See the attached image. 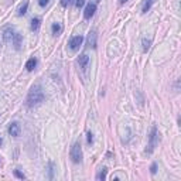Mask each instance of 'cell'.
<instances>
[{
    "mask_svg": "<svg viewBox=\"0 0 181 181\" xmlns=\"http://www.w3.org/2000/svg\"><path fill=\"white\" fill-rule=\"evenodd\" d=\"M20 132H21V127H20V123L13 122L10 126H9V134L13 137H19Z\"/></svg>",
    "mask_w": 181,
    "mask_h": 181,
    "instance_id": "8992f818",
    "label": "cell"
},
{
    "mask_svg": "<svg viewBox=\"0 0 181 181\" xmlns=\"http://www.w3.org/2000/svg\"><path fill=\"white\" fill-rule=\"evenodd\" d=\"M126 2H127V0H120V4H125Z\"/></svg>",
    "mask_w": 181,
    "mask_h": 181,
    "instance_id": "cb8c5ba5",
    "label": "cell"
},
{
    "mask_svg": "<svg viewBox=\"0 0 181 181\" xmlns=\"http://www.w3.org/2000/svg\"><path fill=\"white\" fill-rule=\"evenodd\" d=\"M106 171H107V170L104 167V168H102L99 173L96 174V180H105V178H106Z\"/></svg>",
    "mask_w": 181,
    "mask_h": 181,
    "instance_id": "2e32d148",
    "label": "cell"
},
{
    "mask_svg": "<svg viewBox=\"0 0 181 181\" xmlns=\"http://www.w3.org/2000/svg\"><path fill=\"white\" fill-rule=\"evenodd\" d=\"M78 64H79V68H81L82 71H86V68H88V65H89V57L86 55V54H82V55L78 58Z\"/></svg>",
    "mask_w": 181,
    "mask_h": 181,
    "instance_id": "ba28073f",
    "label": "cell"
},
{
    "mask_svg": "<svg viewBox=\"0 0 181 181\" xmlns=\"http://www.w3.org/2000/svg\"><path fill=\"white\" fill-rule=\"evenodd\" d=\"M27 9H28V2H24L19 7V16H24L27 13Z\"/></svg>",
    "mask_w": 181,
    "mask_h": 181,
    "instance_id": "9a60e30c",
    "label": "cell"
},
{
    "mask_svg": "<svg viewBox=\"0 0 181 181\" xmlns=\"http://www.w3.org/2000/svg\"><path fill=\"white\" fill-rule=\"evenodd\" d=\"M88 45L92 48H96V31H91L88 36Z\"/></svg>",
    "mask_w": 181,
    "mask_h": 181,
    "instance_id": "30bf717a",
    "label": "cell"
},
{
    "mask_svg": "<svg viewBox=\"0 0 181 181\" xmlns=\"http://www.w3.org/2000/svg\"><path fill=\"white\" fill-rule=\"evenodd\" d=\"M71 160L74 163H81L82 161V149H81V144L78 143H74V146L71 147Z\"/></svg>",
    "mask_w": 181,
    "mask_h": 181,
    "instance_id": "3957f363",
    "label": "cell"
},
{
    "mask_svg": "<svg viewBox=\"0 0 181 181\" xmlns=\"http://www.w3.org/2000/svg\"><path fill=\"white\" fill-rule=\"evenodd\" d=\"M95 11H96V4L91 2V3H89L88 6L85 7V11H84V17H85V19H91V17L95 14Z\"/></svg>",
    "mask_w": 181,
    "mask_h": 181,
    "instance_id": "52a82bcc",
    "label": "cell"
},
{
    "mask_svg": "<svg viewBox=\"0 0 181 181\" xmlns=\"http://www.w3.org/2000/svg\"><path fill=\"white\" fill-rule=\"evenodd\" d=\"M156 0H144V4H143V13H147L149 10H150V7L153 6V3H154Z\"/></svg>",
    "mask_w": 181,
    "mask_h": 181,
    "instance_id": "5bb4252c",
    "label": "cell"
},
{
    "mask_svg": "<svg viewBox=\"0 0 181 181\" xmlns=\"http://www.w3.org/2000/svg\"><path fill=\"white\" fill-rule=\"evenodd\" d=\"M70 3H71V0H61V6H62V7L70 6Z\"/></svg>",
    "mask_w": 181,
    "mask_h": 181,
    "instance_id": "7402d4cb",
    "label": "cell"
},
{
    "mask_svg": "<svg viewBox=\"0 0 181 181\" xmlns=\"http://www.w3.org/2000/svg\"><path fill=\"white\" fill-rule=\"evenodd\" d=\"M98 2H99V0H93L92 3H95V4H96V3H98Z\"/></svg>",
    "mask_w": 181,
    "mask_h": 181,
    "instance_id": "d4e9b609",
    "label": "cell"
},
{
    "mask_svg": "<svg viewBox=\"0 0 181 181\" xmlns=\"http://www.w3.org/2000/svg\"><path fill=\"white\" fill-rule=\"evenodd\" d=\"M82 41H84V37H82V36H75V37H72L70 41V48L72 51H78L79 47L82 45Z\"/></svg>",
    "mask_w": 181,
    "mask_h": 181,
    "instance_id": "277c9868",
    "label": "cell"
},
{
    "mask_svg": "<svg viewBox=\"0 0 181 181\" xmlns=\"http://www.w3.org/2000/svg\"><path fill=\"white\" fill-rule=\"evenodd\" d=\"M2 141H3V140H2V137H0V144H2Z\"/></svg>",
    "mask_w": 181,
    "mask_h": 181,
    "instance_id": "484cf974",
    "label": "cell"
},
{
    "mask_svg": "<svg viewBox=\"0 0 181 181\" xmlns=\"http://www.w3.org/2000/svg\"><path fill=\"white\" fill-rule=\"evenodd\" d=\"M14 175H16L17 178H20V180H26V175H24L23 173H20L19 170H14Z\"/></svg>",
    "mask_w": 181,
    "mask_h": 181,
    "instance_id": "ac0fdd59",
    "label": "cell"
},
{
    "mask_svg": "<svg viewBox=\"0 0 181 181\" xmlns=\"http://www.w3.org/2000/svg\"><path fill=\"white\" fill-rule=\"evenodd\" d=\"M45 95H44V91L40 85H34L33 88L30 89L28 95H27V100L26 104L28 107H34V106H38V105L44 100Z\"/></svg>",
    "mask_w": 181,
    "mask_h": 181,
    "instance_id": "6da1fadb",
    "label": "cell"
},
{
    "mask_svg": "<svg viewBox=\"0 0 181 181\" xmlns=\"http://www.w3.org/2000/svg\"><path fill=\"white\" fill-rule=\"evenodd\" d=\"M48 3H50V0H38V4H40L41 7H45Z\"/></svg>",
    "mask_w": 181,
    "mask_h": 181,
    "instance_id": "d6986e66",
    "label": "cell"
},
{
    "mask_svg": "<svg viewBox=\"0 0 181 181\" xmlns=\"http://www.w3.org/2000/svg\"><path fill=\"white\" fill-rule=\"evenodd\" d=\"M37 67V58H30L28 61H27V64H26V70L27 71H33L34 68Z\"/></svg>",
    "mask_w": 181,
    "mask_h": 181,
    "instance_id": "7c38bea8",
    "label": "cell"
},
{
    "mask_svg": "<svg viewBox=\"0 0 181 181\" xmlns=\"http://www.w3.org/2000/svg\"><path fill=\"white\" fill-rule=\"evenodd\" d=\"M75 4H77V7H78V9H81L82 6L85 4V0H77V3H75Z\"/></svg>",
    "mask_w": 181,
    "mask_h": 181,
    "instance_id": "ffe728a7",
    "label": "cell"
},
{
    "mask_svg": "<svg viewBox=\"0 0 181 181\" xmlns=\"http://www.w3.org/2000/svg\"><path fill=\"white\" fill-rule=\"evenodd\" d=\"M88 143H89V144H92V143H93V134L91 133V132L88 133Z\"/></svg>",
    "mask_w": 181,
    "mask_h": 181,
    "instance_id": "603a6c76",
    "label": "cell"
},
{
    "mask_svg": "<svg viewBox=\"0 0 181 181\" xmlns=\"http://www.w3.org/2000/svg\"><path fill=\"white\" fill-rule=\"evenodd\" d=\"M51 31H52V36H59V34L62 33V26L59 24V23H54L51 26Z\"/></svg>",
    "mask_w": 181,
    "mask_h": 181,
    "instance_id": "8fae6325",
    "label": "cell"
},
{
    "mask_svg": "<svg viewBox=\"0 0 181 181\" xmlns=\"http://www.w3.org/2000/svg\"><path fill=\"white\" fill-rule=\"evenodd\" d=\"M14 30H13V27L7 26L3 28V40L6 41V43H11V40H13V37H14Z\"/></svg>",
    "mask_w": 181,
    "mask_h": 181,
    "instance_id": "5b68a950",
    "label": "cell"
},
{
    "mask_svg": "<svg viewBox=\"0 0 181 181\" xmlns=\"http://www.w3.org/2000/svg\"><path fill=\"white\" fill-rule=\"evenodd\" d=\"M150 171H152V174H156V171H157V164H156V163H153V164H152Z\"/></svg>",
    "mask_w": 181,
    "mask_h": 181,
    "instance_id": "44dd1931",
    "label": "cell"
},
{
    "mask_svg": "<svg viewBox=\"0 0 181 181\" xmlns=\"http://www.w3.org/2000/svg\"><path fill=\"white\" fill-rule=\"evenodd\" d=\"M40 26H41V19H38V17H34V19L31 20V30H33V31H38Z\"/></svg>",
    "mask_w": 181,
    "mask_h": 181,
    "instance_id": "4fadbf2b",
    "label": "cell"
},
{
    "mask_svg": "<svg viewBox=\"0 0 181 181\" xmlns=\"http://www.w3.org/2000/svg\"><path fill=\"white\" fill-rule=\"evenodd\" d=\"M21 41H23L21 34H20V33H16V34H14V37H13V40H11V44L14 45L16 50H20V48H21Z\"/></svg>",
    "mask_w": 181,
    "mask_h": 181,
    "instance_id": "9c48e42d",
    "label": "cell"
},
{
    "mask_svg": "<svg viewBox=\"0 0 181 181\" xmlns=\"http://www.w3.org/2000/svg\"><path fill=\"white\" fill-rule=\"evenodd\" d=\"M157 139H159V133H157V126H152L150 129V134H149V144L146 149V153H153L156 146H157Z\"/></svg>",
    "mask_w": 181,
    "mask_h": 181,
    "instance_id": "7a4b0ae2",
    "label": "cell"
},
{
    "mask_svg": "<svg viewBox=\"0 0 181 181\" xmlns=\"http://www.w3.org/2000/svg\"><path fill=\"white\" fill-rule=\"evenodd\" d=\"M150 44H152V40L150 38H143V51L144 52H147L149 51V48H150Z\"/></svg>",
    "mask_w": 181,
    "mask_h": 181,
    "instance_id": "e0dca14e",
    "label": "cell"
}]
</instances>
